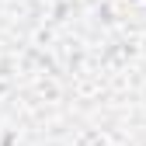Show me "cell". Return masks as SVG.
I'll use <instances>...</instances> for the list:
<instances>
[]
</instances>
